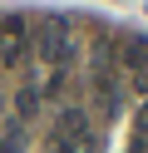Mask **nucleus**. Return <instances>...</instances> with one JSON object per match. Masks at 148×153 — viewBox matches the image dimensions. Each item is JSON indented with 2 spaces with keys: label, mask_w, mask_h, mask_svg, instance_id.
<instances>
[{
  "label": "nucleus",
  "mask_w": 148,
  "mask_h": 153,
  "mask_svg": "<svg viewBox=\"0 0 148 153\" xmlns=\"http://www.w3.org/2000/svg\"><path fill=\"white\" fill-rule=\"evenodd\" d=\"M54 153H94V138H49Z\"/></svg>",
  "instance_id": "nucleus-4"
},
{
  "label": "nucleus",
  "mask_w": 148,
  "mask_h": 153,
  "mask_svg": "<svg viewBox=\"0 0 148 153\" xmlns=\"http://www.w3.org/2000/svg\"><path fill=\"white\" fill-rule=\"evenodd\" d=\"M118 64H123L128 74H143V69H148V35H133V40H123V50H118Z\"/></svg>",
  "instance_id": "nucleus-2"
},
{
  "label": "nucleus",
  "mask_w": 148,
  "mask_h": 153,
  "mask_svg": "<svg viewBox=\"0 0 148 153\" xmlns=\"http://www.w3.org/2000/svg\"><path fill=\"white\" fill-rule=\"evenodd\" d=\"M138 128L148 133V99H143V109H138Z\"/></svg>",
  "instance_id": "nucleus-5"
},
{
  "label": "nucleus",
  "mask_w": 148,
  "mask_h": 153,
  "mask_svg": "<svg viewBox=\"0 0 148 153\" xmlns=\"http://www.w3.org/2000/svg\"><path fill=\"white\" fill-rule=\"evenodd\" d=\"M0 153H20V148H15V143H0Z\"/></svg>",
  "instance_id": "nucleus-6"
},
{
  "label": "nucleus",
  "mask_w": 148,
  "mask_h": 153,
  "mask_svg": "<svg viewBox=\"0 0 148 153\" xmlns=\"http://www.w3.org/2000/svg\"><path fill=\"white\" fill-rule=\"evenodd\" d=\"M35 109H39V89H35V84H20V94H15V114H20V119H35Z\"/></svg>",
  "instance_id": "nucleus-3"
},
{
  "label": "nucleus",
  "mask_w": 148,
  "mask_h": 153,
  "mask_svg": "<svg viewBox=\"0 0 148 153\" xmlns=\"http://www.w3.org/2000/svg\"><path fill=\"white\" fill-rule=\"evenodd\" d=\"M54 138H94V133H89V114H84V104H64Z\"/></svg>",
  "instance_id": "nucleus-1"
}]
</instances>
